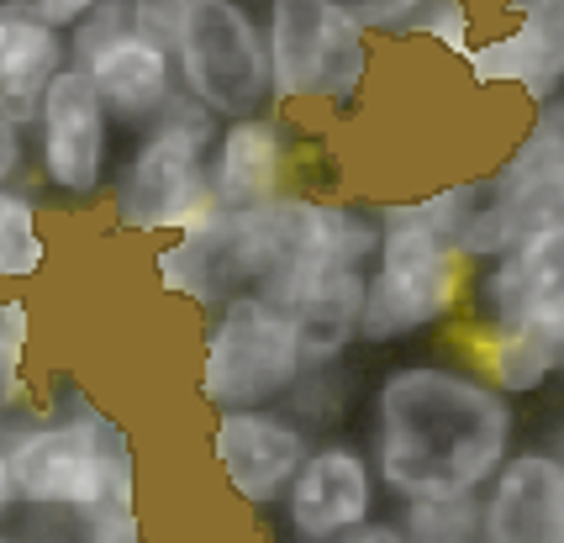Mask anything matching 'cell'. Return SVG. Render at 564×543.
<instances>
[{
    "label": "cell",
    "instance_id": "cell-1",
    "mask_svg": "<svg viewBox=\"0 0 564 543\" xmlns=\"http://www.w3.org/2000/svg\"><path fill=\"white\" fill-rule=\"evenodd\" d=\"M517 401L491 391L465 359H412L365 391V454L380 491L480 496L517 448Z\"/></svg>",
    "mask_w": 564,
    "mask_h": 543
},
{
    "label": "cell",
    "instance_id": "cell-2",
    "mask_svg": "<svg viewBox=\"0 0 564 543\" xmlns=\"http://www.w3.org/2000/svg\"><path fill=\"white\" fill-rule=\"evenodd\" d=\"M380 248L365 270V306H359V348L417 344L465 317L469 264L422 222L406 200H380Z\"/></svg>",
    "mask_w": 564,
    "mask_h": 543
},
{
    "label": "cell",
    "instance_id": "cell-3",
    "mask_svg": "<svg viewBox=\"0 0 564 543\" xmlns=\"http://www.w3.org/2000/svg\"><path fill=\"white\" fill-rule=\"evenodd\" d=\"M217 127L221 122L206 106L174 90L153 122L127 132V149H117V170L106 185L111 217L122 232L170 238V232H185L212 206L206 153H212Z\"/></svg>",
    "mask_w": 564,
    "mask_h": 543
},
{
    "label": "cell",
    "instance_id": "cell-4",
    "mask_svg": "<svg viewBox=\"0 0 564 543\" xmlns=\"http://www.w3.org/2000/svg\"><path fill=\"white\" fill-rule=\"evenodd\" d=\"M274 111H344L375 79V37L344 0H264Z\"/></svg>",
    "mask_w": 564,
    "mask_h": 543
},
{
    "label": "cell",
    "instance_id": "cell-5",
    "mask_svg": "<svg viewBox=\"0 0 564 543\" xmlns=\"http://www.w3.org/2000/svg\"><path fill=\"white\" fill-rule=\"evenodd\" d=\"M132 454V433L100 406L79 401L58 417H11L6 422V465L17 480L26 518L69 528L106 486L111 459Z\"/></svg>",
    "mask_w": 564,
    "mask_h": 543
},
{
    "label": "cell",
    "instance_id": "cell-6",
    "mask_svg": "<svg viewBox=\"0 0 564 543\" xmlns=\"http://www.w3.org/2000/svg\"><path fill=\"white\" fill-rule=\"evenodd\" d=\"M200 359L196 395L212 412H243V406H285L301 380V348L285 306L259 291H232L212 312H200Z\"/></svg>",
    "mask_w": 564,
    "mask_h": 543
},
{
    "label": "cell",
    "instance_id": "cell-7",
    "mask_svg": "<svg viewBox=\"0 0 564 543\" xmlns=\"http://www.w3.org/2000/svg\"><path fill=\"white\" fill-rule=\"evenodd\" d=\"M170 58L180 96L206 106L217 122L259 117L274 106L264 22L248 0H185Z\"/></svg>",
    "mask_w": 564,
    "mask_h": 543
},
{
    "label": "cell",
    "instance_id": "cell-8",
    "mask_svg": "<svg viewBox=\"0 0 564 543\" xmlns=\"http://www.w3.org/2000/svg\"><path fill=\"white\" fill-rule=\"evenodd\" d=\"M117 170V122L106 117L90 79L64 64L37 96L26 122V174L64 206H96Z\"/></svg>",
    "mask_w": 564,
    "mask_h": 543
},
{
    "label": "cell",
    "instance_id": "cell-9",
    "mask_svg": "<svg viewBox=\"0 0 564 543\" xmlns=\"http://www.w3.org/2000/svg\"><path fill=\"white\" fill-rule=\"evenodd\" d=\"M380 496L365 444L354 433H322L280 496L274 522L285 543H338L380 518Z\"/></svg>",
    "mask_w": 564,
    "mask_h": 543
},
{
    "label": "cell",
    "instance_id": "cell-10",
    "mask_svg": "<svg viewBox=\"0 0 564 543\" xmlns=\"http://www.w3.org/2000/svg\"><path fill=\"white\" fill-rule=\"evenodd\" d=\"M465 333L539 327L564 338V227H543L469 270Z\"/></svg>",
    "mask_w": 564,
    "mask_h": 543
},
{
    "label": "cell",
    "instance_id": "cell-11",
    "mask_svg": "<svg viewBox=\"0 0 564 543\" xmlns=\"http://www.w3.org/2000/svg\"><path fill=\"white\" fill-rule=\"evenodd\" d=\"M306 448H312V433L285 406L217 412L206 427V459L227 486V496L253 518H274V507L295 480Z\"/></svg>",
    "mask_w": 564,
    "mask_h": 543
},
{
    "label": "cell",
    "instance_id": "cell-12",
    "mask_svg": "<svg viewBox=\"0 0 564 543\" xmlns=\"http://www.w3.org/2000/svg\"><path fill=\"white\" fill-rule=\"evenodd\" d=\"M301 122L291 111H259L221 122L206 153V191L221 211H253L264 200L301 191Z\"/></svg>",
    "mask_w": 564,
    "mask_h": 543
},
{
    "label": "cell",
    "instance_id": "cell-13",
    "mask_svg": "<svg viewBox=\"0 0 564 543\" xmlns=\"http://www.w3.org/2000/svg\"><path fill=\"white\" fill-rule=\"evenodd\" d=\"M480 180L486 200L501 206L517 227V243L543 227H564V100L533 106V122L522 127V138Z\"/></svg>",
    "mask_w": 564,
    "mask_h": 543
},
{
    "label": "cell",
    "instance_id": "cell-14",
    "mask_svg": "<svg viewBox=\"0 0 564 543\" xmlns=\"http://www.w3.org/2000/svg\"><path fill=\"white\" fill-rule=\"evenodd\" d=\"M475 543H564V459L549 444H517L480 491Z\"/></svg>",
    "mask_w": 564,
    "mask_h": 543
},
{
    "label": "cell",
    "instance_id": "cell-15",
    "mask_svg": "<svg viewBox=\"0 0 564 543\" xmlns=\"http://www.w3.org/2000/svg\"><path fill=\"white\" fill-rule=\"evenodd\" d=\"M465 75L475 90H507L522 96L528 106L560 100L564 90V26L543 22H507L496 32H480L465 53H459Z\"/></svg>",
    "mask_w": 564,
    "mask_h": 543
},
{
    "label": "cell",
    "instance_id": "cell-16",
    "mask_svg": "<svg viewBox=\"0 0 564 543\" xmlns=\"http://www.w3.org/2000/svg\"><path fill=\"white\" fill-rule=\"evenodd\" d=\"M74 69L90 79V90H96V100L106 106V117L117 122V132L148 127L164 111V100L180 90V85H174L170 48L148 43L138 32H122V37L100 43V48L85 53Z\"/></svg>",
    "mask_w": 564,
    "mask_h": 543
},
{
    "label": "cell",
    "instance_id": "cell-17",
    "mask_svg": "<svg viewBox=\"0 0 564 543\" xmlns=\"http://www.w3.org/2000/svg\"><path fill=\"white\" fill-rule=\"evenodd\" d=\"M285 317L295 327L301 370H327L344 365L359 348V306H365V270H322L301 280L285 301Z\"/></svg>",
    "mask_w": 564,
    "mask_h": 543
},
{
    "label": "cell",
    "instance_id": "cell-18",
    "mask_svg": "<svg viewBox=\"0 0 564 543\" xmlns=\"http://www.w3.org/2000/svg\"><path fill=\"white\" fill-rule=\"evenodd\" d=\"M69 64L64 32L32 17L26 0H0V117L26 127L48 79Z\"/></svg>",
    "mask_w": 564,
    "mask_h": 543
},
{
    "label": "cell",
    "instance_id": "cell-19",
    "mask_svg": "<svg viewBox=\"0 0 564 543\" xmlns=\"http://www.w3.org/2000/svg\"><path fill=\"white\" fill-rule=\"evenodd\" d=\"M465 365L491 391L507 401H528L543 395L564 370V338L560 333H539V327H512V333H469Z\"/></svg>",
    "mask_w": 564,
    "mask_h": 543
},
{
    "label": "cell",
    "instance_id": "cell-20",
    "mask_svg": "<svg viewBox=\"0 0 564 543\" xmlns=\"http://www.w3.org/2000/svg\"><path fill=\"white\" fill-rule=\"evenodd\" d=\"M43 191L26 180L0 185V285H32L48 274L53 243L43 232Z\"/></svg>",
    "mask_w": 564,
    "mask_h": 543
},
{
    "label": "cell",
    "instance_id": "cell-21",
    "mask_svg": "<svg viewBox=\"0 0 564 543\" xmlns=\"http://www.w3.org/2000/svg\"><path fill=\"white\" fill-rule=\"evenodd\" d=\"M153 259H148V270H153V285L164 291L170 301H185V306H196V312H212L221 296H227V285H221V270H217V248L206 232H170V238H153Z\"/></svg>",
    "mask_w": 564,
    "mask_h": 543
},
{
    "label": "cell",
    "instance_id": "cell-22",
    "mask_svg": "<svg viewBox=\"0 0 564 543\" xmlns=\"http://www.w3.org/2000/svg\"><path fill=\"white\" fill-rule=\"evenodd\" d=\"M26 354H32V306L17 291H0V417L32 412Z\"/></svg>",
    "mask_w": 564,
    "mask_h": 543
},
{
    "label": "cell",
    "instance_id": "cell-23",
    "mask_svg": "<svg viewBox=\"0 0 564 543\" xmlns=\"http://www.w3.org/2000/svg\"><path fill=\"white\" fill-rule=\"evenodd\" d=\"M391 522L406 543H475L480 496H412V501H401Z\"/></svg>",
    "mask_w": 564,
    "mask_h": 543
},
{
    "label": "cell",
    "instance_id": "cell-24",
    "mask_svg": "<svg viewBox=\"0 0 564 543\" xmlns=\"http://www.w3.org/2000/svg\"><path fill=\"white\" fill-rule=\"evenodd\" d=\"M480 37V17H475V0H422L412 26L401 43H427L433 53L459 58Z\"/></svg>",
    "mask_w": 564,
    "mask_h": 543
},
{
    "label": "cell",
    "instance_id": "cell-25",
    "mask_svg": "<svg viewBox=\"0 0 564 543\" xmlns=\"http://www.w3.org/2000/svg\"><path fill=\"white\" fill-rule=\"evenodd\" d=\"M348 17L365 26L369 37H386V43H401L406 37V26L417 17L422 0H344Z\"/></svg>",
    "mask_w": 564,
    "mask_h": 543
},
{
    "label": "cell",
    "instance_id": "cell-26",
    "mask_svg": "<svg viewBox=\"0 0 564 543\" xmlns=\"http://www.w3.org/2000/svg\"><path fill=\"white\" fill-rule=\"evenodd\" d=\"M127 11H132V32H138V37L159 43V48H170L174 26H180V17H185V0H127Z\"/></svg>",
    "mask_w": 564,
    "mask_h": 543
},
{
    "label": "cell",
    "instance_id": "cell-27",
    "mask_svg": "<svg viewBox=\"0 0 564 543\" xmlns=\"http://www.w3.org/2000/svg\"><path fill=\"white\" fill-rule=\"evenodd\" d=\"M26 180V127L0 117V185Z\"/></svg>",
    "mask_w": 564,
    "mask_h": 543
},
{
    "label": "cell",
    "instance_id": "cell-28",
    "mask_svg": "<svg viewBox=\"0 0 564 543\" xmlns=\"http://www.w3.org/2000/svg\"><path fill=\"white\" fill-rule=\"evenodd\" d=\"M26 6H32V17H37V22H48L53 32H69V26L79 22L96 0H26Z\"/></svg>",
    "mask_w": 564,
    "mask_h": 543
},
{
    "label": "cell",
    "instance_id": "cell-29",
    "mask_svg": "<svg viewBox=\"0 0 564 543\" xmlns=\"http://www.w3.org/2000/svg\"><path fill=\"white\" fill-rule=\"evenodd\" d=\"M507 22H543V26H564V0H501Z\"/></svg>",
    "mask_w": 564,
    "mask_h": 543
},
{
    "label": "cell",
    "instance_id": "cell-30",
    "mask_svg": "<svg viewBox=\"0 0 564 543\" xmlns=\"http://www.w3.org/2000/svg\"><path fill=\"white\" fill-rule=\"evenodd\" d=\"M0 543H69V528H58V522H43V518H32L26 528H11V522H0Z\"/></svg>",
    "mask_w": 564,
    "mask_h": 543
},
{
    "label": "cell",
    "instance_id": "cell-31",
    "mask_svg": "<svg viewBox=\"0 0 564 543\" xmlns=\"http://www.w3.org/2000/svg\"><path fill=\"white\" fill-rule=\"evenodd\" d=\"M338 543H406V539H401V528H395L391 518H375V522H365L359 533H348V539H338Z\"/></svg>",
    "mask_w": 564,
    "mask_h": 543
}]
</instances>
